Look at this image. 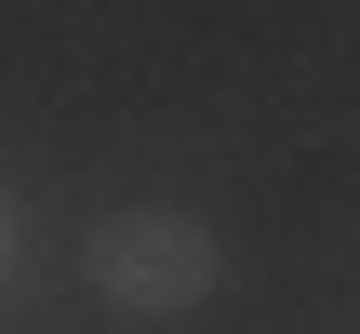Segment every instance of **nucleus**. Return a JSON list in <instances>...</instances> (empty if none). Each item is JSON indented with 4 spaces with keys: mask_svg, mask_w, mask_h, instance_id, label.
<instances>
[{
    "mask_svg": "<svg viewBox=\"0 0 360 334\" xmlns=\"http://www.w3.org/2000/svg\"><path fill=\"white\" fill-rule=\"evenodd\" d=\"M80 268H94V295H107L120 321H174V308H200V295L227 281V241H214L200 214H174V201H120V214H94Z\"/></svg>",
    "mask_w": 360,
    "mask_h": 334,
    "instance_id": "1",
    "label": "nucleus"
},
{
    "mask_svg": "<svg viewBox=\"0 0 360 334\" xmlns=\"http://www.w3.org/2000/svg\"><path fill=\"white\" fill-rule=\"evenodd\" d=\"M0 254H13V214H0Z\"/></svg>",
    "mask_w": 360,
    "mask_h": 334,
    "instance_id": "2",
    "label": "nucleus"
}]
</instances>
